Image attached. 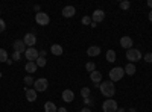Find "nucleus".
Instances as JSON below:
<instances>
[{"label":"nucleus","mask_w":152,"mask_h":112,"mask_svg":"<svg viewBox=\"0 0 152 112\" xmlns=\"http://www.w3.org/2000/svg\"><path fill=\"white\" fill-rule=\"evenodd\" d=\"M99 88H100V92H102L105 97H113L114 94H116V86H114V83L111 80L102 82L99 85Z\"/></svg>","instance_id":"f257e3e1"},{"label":"nucleus","mask_w":152,"mask_h":112,"mask_svg":"<svg viewBox=\"0 0 152 112\" xmlns=\"http://www.w3.org/2000/svg\"><path fill=\"white\" fill-rule=\"evenodd\" d=\"M123 76H125V70H123L122 67H114V68L110 71V80H111L113 83L122 80Z\"/></svg>","instance_id":"f03ea898"},{"label":"nucleus","mask_w":152,"mask_h":112,"mask_svg":"<svg viewBox=\"0 0 152 112\" xmlns=\"http://www.w3.org/2000/svg\"><path fill=\"white\" fill-rule=\"evenodd\" d=\"M47 86H49V80H47L46 77H40V79H37V80L34 82V90H35L37 92L46 91Z\"/></svg>","instance_id":"7ed1b4c3"},{"label":"nucleus","mask_w":152,"mask_h":112,"mask_svg":"<svg viewBox=\"0 0 152 112\" xmlns=\"http://www.w3.org/2000/svg\"><path fill=\"white\" fill-rule=\"evenodd\" d=\"M119 106H117V102L113 100V98H107L102 105V111L104 112H117Z\"/></svg>","instance_id":"20e7f679"},{"label":"nucleus","mask_w":152,"mask_h":112,"mask_svg":"<svg viewBox=\"0 0 152 112\" xmlns=\"http://www.w3.org/2000/svg\"><path fill=\"white\" fill-rule=\"evenodd\" d=\"M126 59H128L131 64H134L135 61H140L142 59L140 50H137V48H129V50H126Z\"/></svg>","instance_id":"39448f33"},{"label":"nucleus","mask_w":152,"mask_h":112,"mask_svg":"<svg viewBox=\"0 0 152 112\" xmlns=\"http://www.w3.org/2000/svg\"><path fill=\"white\" fill-rule=\"evenodd\" d=\"M35 21L40 24V26H47V24L50 23V17L46 14V12H37Z\"/></svg>","instance_id":"423d86ee"},{"label":"nucleus","mask_w":152,"mask_h":112,"mask_svg":"<svg viewBox=\"0 0 152 112\" xmlns=\"http://www.w3.org/2000/svg\"><path fill=\"white\" fill-rule=\"evenodd\" d=\"M24 56H26L28 62H35V61H37V58L40 56V52H38L37 48H34V47H29L28 50L24 52Z\"/></svg>","instance_id":"0eeeda50"},{"label":"nucleus","mask_w":152,"mask_h":112,"mask_svg":"<svg viewBox=\"0 0 152 112\" xmlns=\"http://www.w3.org/2000/svg\"><path fill=\"white\" fill-rule=\"evenodd\" d=\"M104 18H105V12L102 11V9H96L94 12H93V15H91V21L93 23H102L104 21Z\"/></svg>","instance_id":"6e6552de"},{"label":"nucleus","mask_w":152,"mask_h":112,"mask_svg":"<svg viewBox=\"0 0 152 112\" xmlns=\"http://www.w3.org/2000/svg\"><path fill=\"white\" fill-rule=\"evenodd\" d=\"M23 41H24V44H26V47H34L37 44V36L34 33H26Z\"/></svg>","instance_id":"1a4fd4ad"},{"label":"nucleus","mask_w":152,"mask_h":112,"mask_svg":"<svg viewBox=\"0 0 152 112\" xmlns=\"http://www.w3.org/2000/svg\"><path fill=\"white\" fill-rule=\"evenodd\" d=\"M26 50H28V47H26V44H24V41L23 40H15V43H14V52L24 53Z\"/></svg>","instance_id":"9d476101"},{"label":"nucleus","mask_w":152,"mask_h":112,"mask_svg":"<svg viewBox=\"0 0 152 112\" xmlns=\"http://www.w3.org/2000/svg\"><path fill=\"white\" fill-rule=\"evenodd\" d=\"M132 38H131V36H122V38H120V46L123 47V48H128V50H129V48H132Z\"/></svg>","instance_id":"9b49d317"},{"label":"nucleus","mask_w":152,"mask_h":112,"mask_svg":"<svg viewBox=\"0 0 152 112\" xmlns=\"http://www.w3.org/2000/svg\"><path fill=\"white\" fill-rule=\"evenodd\" d=\"M61 98L64 102H67V103H72L75 100V94H73L72 90H64V91H62V97Z\"/></svg>","instance_id":"f8f14e48"},{"label":"nucleus","mask_w":152,"mask_h":112,"mask_svg":"<svg viewBox=\"0 0 152 112\" xmlns=\"http://www.w3.org/2000/svg\"><path fill=\"white\" fill-rule=\"evenodd\" d=\"M75 14H76V9H75V6H72V5L64 6V9H62V15H64L66 18H72Z\"/></svg>","instance_id":"ddd939ff"},{"label":"nucleus","mask_w":152,"mask_h":112,"mask_svg":"<svg viewBox=\"0 0 152 112\" xmlns=\"http://www.w3.org/2000/svg\"><path fill=\"white\" fill-rule=\"evenodd\" d=\"M100 50H102V48H100L99 46H91V47L87 48V55L91 56V58H96V56L100 55Z\"/></svg>","instance_id":"4468645a"},{"label":"nucleus","mask_w":152,"mask_h":112,"mask_svg":"<svg viewBox=\"0 0 152 112\" xmlns=\"http://www.w3.org/2000/svg\"><path fill=\"white\" fill-rule=\"evenodd\" d=\"M50 53L55 55V56H61L62 53H64V48H62L59 44H53L52 47H50Z\"/></svg>","instance_id":"2eb2a0df"},{"label":"nucleus","mask_w":152,"mask_h":112,"mask_svg":"<svg viewBox=\"0 0 152 112\" xmlns=\"http://www.w3.org/2000/svg\"><path fill=\"white\" fill-rule=\"evenodd\" d=\"M90 79H91L93 83H99L100 80H102V73H100V71H93V73H90Z\"/></svg>","instance_id":"dca6fc26"},{"label":"nucleus","mask_w":152,"mask_h":112,"mask_svg":"<svg viewBox=\"0 0 152 112\" xmlns=\"http://www.w3.org/2000/svg\"><path fill=\"white\" fill-rule=\"evenodd\" d=\"M26 98H28V102H35L37 100V91L26 88Z\"/></svg>","instance_id":"f3484780"},{"label":"nucleus","mask_w":152,"mask_h":112,"mask_svg":"<svg viewBox=\"0 0 152 112\" xmlns=\"http://www.w3.org/2000/svg\"><path fill=\"white\" fill-rule=\"evenodd\" d=\"M44 111H46V112H56L58 108H56V105H55L53 102H46V103H44Z\"/></svg>","instance_id":"a211bd4d"},{"label":"nucleus","mask_w":152,"mask_h":112,"mask_svg":"<svg viewBox=\"0 0 152 112\" xmlns=\"http://www.w3.org/2000/svg\"><path fill=\"white\" fill-rule=\"evenodd\" d=\"M123 70H125V74H128V76H132V74L135 73V65L129 62V64H126V65H125Z\"/></svg>","instance_id":"6ab92c4d"},{"label":"nucleus","mask_w":152,"mask_h":112,"mask_svg":"<svg viewBox=\"0 0 152 112\" xmlns=\"http://www.w3.org/2000/svg\"><path fill=\"white\" fill-rule=\"evenodd\" d=\"M105 58H107L108 62H116L117 55H116V52H114V50H111V48H110V50L107 52V55H105Z\"/></svg>","instance_id":"aec40b11"},{"label":"nucleus","mask_w":152,"mask_h":112,"mask_svg":"<svg viewBox=\"0 0 152 112\" xmlns=\"http://www.w3.org/2000/svg\"><path fill=\"white\" fill-rule=\"evenodd\" d=\"M24 68H26V71L28 73H35L37 71V64H35V62H28V64H26V67H24Z\"/></svg>","instance_id":"412c9836"},{"label":"nucleus","mask_w":152,"mask_h":112,"mask_svg":"<svg viewBox=\"0 0 152 112\" xmlns=\"http://www.w3.org/2000/svg\"><path fill=\"white\" fill-rule=\"evenodd\" d=\"M35 64H37V67H46V64H47V61H46V58H43V56H38L37 58V61H35Z\"/></svg>","instance_id":"4be33fe9"},{"label":"nucleus","mask_w":152,"mask_h":112,"mask_svg":"<svg viewBox=\"0 0 152 112\" xmlns=\"http://www.w3.org/2000/svg\"><path fill=\"white\" fill-rule=\"evenodd\" d=\"M85 70H87L88 73L96 71V64H94V62H87V64H85Z\"/></svg>","instance_id":"5701e85b"},{"label":"nucleus","mask_w":152,"mask_h":112,"mask_svg":"<svg viewBox=\"0 0 152 112\" xmlns=\"http://www.w3.org/2000/svg\"><path fill=\"white\" fill-rule=\"evenodd\" d=\"M8 61V53L5 48H0V62H6Z\"/></svg>","instance_id":"b1692460"},{"label":"nucleus","mask_w":152,"mask_h":112,"mask_svg":"<svg viewBox=\"0 0 152 112\" xmlns=\"http://www.w3.org/2000/svg\"><path fill=\"white\" fill-rule=\"evenodd\" d=\"M90 92H91L90 88H82V90H81V95H82L84 98H88V97H90Z\"/></svg>","instance_id":"393cba45"},{"label":"nucleus","mask_w":152,"mask_h":112,"mask_svg":"<svg viewBox=\"0 0 152 112\" xmlns=\"http://www.w3.org/2000/svg\"><path fill=\"white\" fill-rule=\"evenodd\" d=\"M129 6H131V2H128V0H125V2H120V8H122L123 11L129 9Z\"/></svg>","instance_id":"a878e982"},{"label":"nucleus","mask_w":152,"mask_h":112,"mask_svg":"<svg viewBox=\"0 0 152 112\" xmlns=\"http://www.w3.org/2000/svg\"><path fill=\"white\" fill-rule=\"evenodd\" d=\"M82 24H85V26H88V24H91L93 21H91V17H88V15H85V17H82Z\"/></svg>","instance_id":"bb28decb"},{"label":"nucleus","mask_w":152,"mask_h":112,"mask_svg":"<svg viewBox=\"0 0 152 112\" xmlns=\"http://www.w3.org/2000/svg\"><path fill=\"white\" fill-rule=\"evenodd\" d=\"M34 79L31 77V76H26V77H24V83H26V85H34Z\"/></svg>","instance_id":"cd10ccee"},{"label":"nucleus","mask_w":152,"mask_h":112,"mask_svg":"<svg viewBox=\"0 0 152 112\" xmlns=\"http://www.w3.org/2000/svg\"><path fill=\"white\" fill-rule=\"evenodd\" d=\"M5 29H6V24H5V21H3L2 18H0V33H2Z\"/></svg>","instance_id":"c85d7f7f"},{"label":"nucleus","mask_w":152,"mask_h":112,"mask_svg":"<svg viewBox=\"0 0 152 112\" xmlns=\"http://www.w3.org/2000/svg\"><path fill=\"white\" fill-rule=\"evenodd\" d=\"M145 61L151 64V62H152V53H146V55H145Z\"/></svg>","instance_id":"c756f323"},{"label":"nucleus","mask_w":152,"mask_h":112,"mask_svg":"<svg viewBox=\"0 0 152 112\" xmlns=\"http://www.w3.org/2000/svg\"><path fill=\"white\" fill-rule=\"evenodd\" d=\"M20 56H21V53H18V52H14V53H12V59H14V61H18Z\"/></svg>","instance_id":"7c9ffc66"},{"label":"nucleus","mask_w":152,"mask_h":112,"mask_svg":"<svg viewBox=\"0 0 152 112\" xmlns=\"http://www.w3.org/2000/svg\"><path fill=\"white\" fill-rule=\"evenodd\" d=\"M56 112H67V109H66V108H58Z\"/></svg>","instance_id":"2f4dec72"},{"label":"nucleus","mask_w":152,"mask_h":112,"mask_svg":"<svg viewBox=\"0 0 152 112\" xmlns=\"http://www.w3.org/2000/svg\"><path fill=\"white\" fill-rule=\"evenodd\" d=\"M81 112H91V109L90 108H84V109H81Z\"/></svg>","instance_id":"473e14b6"},{"label":"nucleus","mask_w":152,"mask_h":112,"mask_svg":"<svg viewBox=\"0 0 152 112\" xmlns=\"http://www.w3.org/2000/svg\"><path fill=\"white\" fill-rule=\"evenodd\" d=\"M148 6H149L151 11H152V0H148Z\"/></svg>","instance_id":"72a5a7b5"},{"label":"nucleus","mask_w":152,"mask_h":112,"mask_svg":"<svg viewBox=\"0 0 152 112\" xmlns=\"http://www.w3.org/2000/svg\"><path fill=\"white\" fill-rule=\"evenodd\" d=\"M149 21H151V23H152V11H151V12H149Z\"/></svg>","instance_id":"f704fd0d"},{"label":"nucleus","mask_w":152,"mask_h":112,"mask_svg":"<svg viewBox=\"0 0 152 112\" xmlns=\"http://www.w3.org/2000/svg\"><path fill=\"white\" fill-rule=\"evenodd\" d=\"M117 112H123V109H117Z\"/></svg>","instance_id":"c9c22d12"},{"label":"nucleus","mask_w":152,"mask_h":112,"mask_svg":"<svg viewBox=\"0 0 152 112\" xmlns=\"http://www.w3.org/2000/svg\"><path fill=\"white\" fill-rule=\"evenodd\" d=\"M0 79H2V71H0Z\"/></svg>","instance_id":"e433bc0d"}]
</instances>
